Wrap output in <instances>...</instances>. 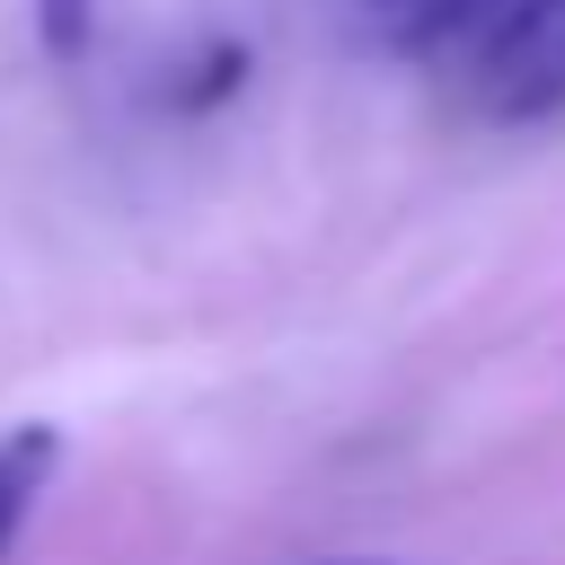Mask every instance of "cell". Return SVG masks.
Listing matches in <instances>:
<instances>
[{
	"mask_svg": "<svg viewBox=\"0 0 565 565\" xmlns=\"http://www.w3.org/2000/svg\"><path fill=\"white\" fill-rule=\"evenodd\" d=\"M468 97L494 124L565 115V0H503L468 35Z\"/></svg>",
	"mask_w": 565,
	"mask_h": 565,
	"instance_id": "6da1fadb",
	"label": "cell"
},
{
	"mask_svg": "<svg viewBox=\"0 0 565 565\" xmlns=\"http://www.w3.org/2000/svg\"><path fill=\"white\" fill-rule=\"evenodd\" d=\"M53 468H62V433H53V424L0 433V565H9V547H18V530H26V512H35V494L53 486Z\"/></svg>",
	"mask_w": 565,
	"mask_h": 565,
	"instance_id": "7a4b0ae2",
	"label": "cell"
},
{
	"mask_svg": "<svg viewBox=\"0 0 565 565\" xmlns=\"http://www.w3.org/2000/svg\"><path fill=\"white\" fill-rule=\"evenodd\" d=\"M238 79H247V44H203V53H185V71L168 79V106L177 115H203V106H221V97H238Z\"/></svg>",
	"mask_w": 565,
	"mask_h": 565,
	"instance_id": "3957f363",
	"label": "cell"
},
{
	"mask_svg": "<svg viewBox=\"0 0 565 565\" xmlns=\"http://www.w3.org/2000/svg\"><path fill=\"white\" fill-rule=\"evenodd\" d=\"M35 44L44 62H79L97 44V0H35Z\"/></svg>",
	"mask_w": 565,
	"mask_h": 565,
	"instance_id": "277c9868",
	"label": "cell"
},
{
	"mask_svg": "<svg viewBox=\"0 0 565 565\" xmlns=\"http://www.w3.org/2000/svg\"><path fill=\"white\" fill-rule=\"evenodd\" d=\"M327 565H380V556H327Z\"/></svg>",
	"mask_w": 565,
	"mask_h": 565,
	"instance_id": "5b68a950",
	"label": "cell"
}]
</instances>
